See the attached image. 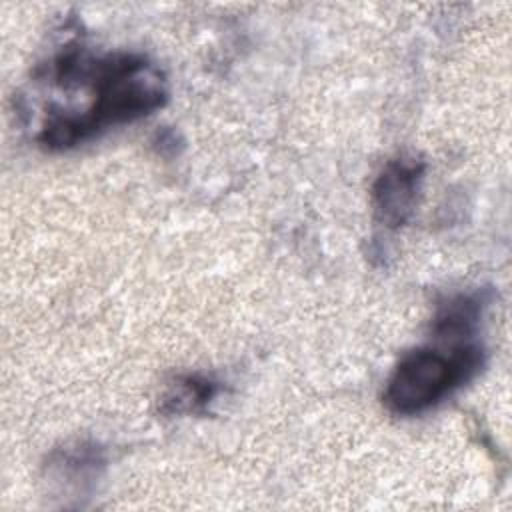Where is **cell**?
<instances>
[{
	"label": "cell",
	"instance_id": "cell-1",
	"mask_svg": "<svg viewBox=\"0 0 512 512\" xmlns=\"http://www.w3.org/2000/svg\"><path fill=\"white\" fill-rule=\"evenodd\" d=\"M36 76L62 90L88 88L92 96L80 112L44 116L36 140L48 150L74 148L102 130L150 116L168 102L164 74L136 52L94 56L82 44L70 42Z\"/></svg>",
	"mask_w": 512,
	"mask_h": 512
},
{
	"label": "cell",
	"instance_id": "cell-2",
	"mask_svg": "<svg viewBox=\"0 0 512 512\" xmlns=\"http://www.w3.org/2000/svg\"><path fill=\"white\" fill-rule=\"evenodd\" d=\"M482 366L484 348L474 342L454 346L450 354L416 348L404 354L392 370L382 402L396 416L422 414L472 380Z\"/></svg>",
	"mask_w": 512,
	"mask_h": 512
},
{
	"label": "cell",
	"instance_id": "cell-3",
	"mask_svg": "<svg viewBox=\"0 0 512 512\" xmlns=\"http://www.w3.org/2000/svg\"><path fill=\"white\" fill-rule=\"evenodd\" d=\"M106 448L88 438L68 440L56 446L44 462V482L48 492L58 498L74 500V506L82 504V498H90L106 470Z\"/></svg>",
	"mask_w": 512,
	"mask_h": 512
},
{
	"label": "cell",
	"instance_id": "cell-4",
	"mask_svg": "<svg viewBox=\"0 0 512 512\" xmlns=\"http://www.w3.org/2000/svg\"><path fill=\"white\" fill-rule=\"evenodd\" d=\"M424 172L426 164L408 156L394 158L380 170L372 184V210L378 226L392 232L410 222Z\"/></svg>",
	"mask_w": 512,
	"mask_h": 512
},
{
	"label": "cell",
	"instance_id": "cell-5",
	"mask_svg": "<svg viewBox=\"0 0 512 512\" xmlns=\"http://www.w3.org/2000/svg\"><path fill=\"white\" fill-rule=\"evenodd\" d=\"M220 382L210 376L188 372L174 376L158 398V412L162 416H190L204 414L214 398L220 394Z\"/></svg>",
	"mask_w": 512,
	"mask_h": 512
},
{
	"label": "cell",
	"instance_id": "cell-6",
	"mask_svg": "<svg viewBox=\"0 0 512 512\" xmlns=\"http://www.w3.org/2000/svg\"><path fill=\"white\" fill-rule=\"evenodd\" d=\"M488 304L484 292H460L438 304L432 320V332L440 340H466L474 334Z\"/></svg>",
	"mask_w": 512,
	"mask_h": 512
},
{
	"label": "cell",
	"instance_id": "cell-7",
	"mask_svg": "<svg viewBox=\"0 0 512 512\" xmlns=\"http://www.w3.org/2000/svg\"><path fill=\"white\" fill-rule=\"evenodd\" d=\"M182 138L176 130L172 128H160L154 138H152V148L160 154V156H174L180 152L182 148Z\"/></svg>",
	"mask_w": 512,
	"mask_h": 512
}]
</instances>
